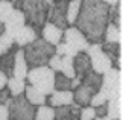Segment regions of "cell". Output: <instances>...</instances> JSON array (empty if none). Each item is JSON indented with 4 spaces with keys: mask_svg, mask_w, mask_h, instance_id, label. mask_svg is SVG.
<instances>
[{
    "mask_svg": "<svg viewBox=\"0 0 123 120\" xmlns=\"http://www.w3.org/2000/svg\"><path fill=\"white\" fill-rule=\"evenodd\" d=\"M62 43H65L67 46H70L72 49L76 52H85L90 43L87 41V38L84 37V33L74 26H68L67 29H64L62 32Z\"/></svg>",
    "mask_w": 123,
    "mask_h": 120,
    "instance_id": "9c48e42d",
    "label": "cell"
},
{
    "mask_svg": "<svg viewBox=\"0 0 123 120\" xmlns=\"http://www.w3.org/2000/svg\"><path fill=\"white\" fill-rule=\"evenodd\" d=\"M81 84L87 85V87L96 94V93L100 91V87H102V76L97 75V73H94V71L91 70V71H88V73L81 79Z\"/></svg>",
    "mask_w": 123,
    "mask_h": 120,
    "instance_id": "ffe728a7",
    "label": "cell"
},
{
    "mask_svg": "<svg viewBox=\"0 0 123 120\" xmlns=\"http://www.w3.org/2000/svg\"><path fill=\"white\" fill-rule=\"evenodd\" d=\"M53 90L56 91H72V79L62 75L61 71H55L53 76Z\"/></svg>",
    "mask_w": 123,
    "mask_h": 120,
    "instance_id": "7402d4cb",
    "label": "cell"
},
{
    "mask_svg": "<svg viewBox=\"0 0 123 120\" xmlns=\"http://www.w3.org/2000/svg\"><path fill=\"white\" fill-rule=\"evenodd\" d=\"M21 11L25 14L26 25L34 27L35 32L40 35L43 26L47 23L49 3L46 0H23Z\"/></svg>",
    "mask_w": 123,
    "mask_h": 120,
    "instance_id": "3957f363",
    "label": "cell"
},
{
    "mask_svg": "<svg viewBox=\"0 0 123 120\" xmlns=\"http://www.w3.org/2000/svg\"><path fill=\"white\" fill-rule=\"evenodd\" d=\"M14 11V6L9 0H0V23H5Z\"/></svg>",
    "mask_w": 123,
    "mask_h": 120,
    "instance_id": "83f0119b",
    "label": "cell"
},
{
    "mask_svg": "<svg viewBox=\"0 0 123 120\" xmlns=\"http://www.w3.org/2000/svg\"><path fill=\"white\" fill-rule=\"evenodd\" d=\"M14 46V41L12 38L6 35V33H3V35H0V55L6 53V52L11 49V47Z\"/></svg>",
    "mask_w": 123,
    "mask_h": 120,
    "instance_id": "f1b7e54d",
    "label": "cell"
},
{
    "mask_svg": "<svg viewBox=\"0 0 123 120\" xmlns=\"http://www.w3.org/2000/svg\"><path fill=\"white\" fill-rule=\"evenodd\" d=\"M120 120H122V119H120Z\"/></svg>",
    "mask_w": 123,
    "mask_h": 120,
    "instance_id": "7bdbcfd3",
    "label": "cell"
},
{
    "mask_svg": "<svg viewBox=\"0 0 123 120\" xmlns=\"http://www.w3.org/2000/svg\"><path fill=\"white\" fill-rule=\"evenodd\" d=\"M110 8L102 0H82L81 11L73 26L84 33L90 44H100L103 41V32L110 23Z\"/></svg>",
    "mask_w": 123,
    "mask_h": 120,
    "instance_id": "6da1fadb",
    "label": "cell"
},
{
    "mask_svg": "<svg viewBox=\"0 0 123 120\" xmlns=\"http://www.w3.org/2000/svg\"><path fill=\"white\" fill-rule=\"evenodd\" d=\"M29 69H27L25 55H23V49L18 47V50L15 52V59H14V67H12V76L17 79H26V75Z\"/></svg>",
    "mask_w": 123,
    "mask_h": 120,
    "instance_id": "2e32d148",
    "label": "cell"
},
{
    "mask_svg": "<svg viewBox=\"0 0 123 120\" xmlns=\"http://www.w3.org/2000/svg\"><path fill=\"white\" fill-rule=\"evenodd\" d=\"M23 96H25L26 100L31 105H34V107H41V105H46V102H47V96L43 94L40 90H37L35 87H32L29 84H26Z\"/></svg>",
    "mask_w": 123,
    "mask_h": 120,
    "instance_id": "ac0fdd59",
    "label": "cell"
},
{
    "mask_svg": "<svg viewBox=\"0 0 123 120\" xmlns=\"http://www.w3.org/2000/svg\"><path fill=\"white\" fill-rule=\"evenodd\" d=\"M73 67H74V75L79 79H82L88 71H91V61H90L87 52H78L73 56Z\"/></svg>",
    "mask_w": 123,
    "mask_h": 120,
    "instance_id": "4fadbf2b",
    "label": "cell"
},
{
    "mask_svg": "<svg viewBox=\"0 0 123 120\" xmlns=\"http://www.w3.org/2000/svg\"><path fill=\"white\" fill-rule=\"evenodd\" d=\"M79 85H81V79L74 76V78L72 79V91H73L74 88H76V87H79Z\"/></svg>",
    "mask_w": 123,
    "mask_h": 120,
    "instance_id": "d590c367",
    "label": "cell"
},
{
    "mask_svg": "<svg viewBox=\"0 0 123 120\" xmlns=\"http://www.w3.org/2000/svg\"><path fill=\"white\" fill-rule=\"evenodd\" d=\"M87 55L90 56V61H91V70L94 73L103 76L110 69H112V61L108 58V56L102 52V47L99 43H94V44H88L87 47Z\"/></svg>",
    "mask_w": 123,
    "mask_h": 120,
    "instance_id": "52a82bcc",
    "label": "cell"
},
{
    "mask_svg": "<svg viewBox=\"0 0 123 120\" xmlns=\"http://www.w3.org/2000/svg\"><path fill=\"white\" fill-rule=\"evenodd\" d=\"M61 73L65 75L67 78L73 79L74 76V67H73V58L72 56H61Z\"/></svg>",
    "mask_w": 123,
    "mask_h": 120,
    "instance_id": "484cf974",
    "label": "cell"
},
{
    "mask_svg": "<svg viewBox=\"0 0 123 120\" xmlns=\"http://www.w3.org/2000/svg\"><path fill=\"white\" fill-rule=\"evenodd\" d=\"M53 76H55L53 70H50L47 65H43L31 69L27 71L25 81H27V84L35 87L37 90H40L43 94L49 96L53 91Z\"/></svg>",
    "mask_w": 123,
    "mask_h": 120,
    "instance_id": "277c9868",
    "label": "cell"
},
{
    "mask_svg": "<svg viewBox=\"0 0 123 120\" xmlns=\"http://www.w3.org/2000/svg\"><path fill=\"white\" fill-rule=\"evenodd\" d=\"M110 23L119 26L122 29V2L110 8Z\"/></svg>",
    "mask_w": 123,
    "mask_h": 120,
    "instance_id": "4316f807",
    "label": "cell"
},
{
    "mask_svg": "<svg viewBox=\"0 0 123 120\" xmlns=\"http://www.w3.org/2000/svg\"><path fill=\"white\" fill-rule=\"evenodd\" d=\"M5 25V33L9 35L12 38V35L15 33L21 26L26 25V18H25V14H23L21 9H14L11 12V15L8 17V20L3 23Z\"/></svg>",
    "mask_w": 123,
    "mask_h": 120,
    "instance_id": "30bf717a",
    "label": "cell"
},
{
    "mask_svg": "<svg viewBox=\"0 0 123 120\" xmlns=\"http://www.w3.org/2000/svg\"><path fill=\"white\" fill-rule=\"evenodd\" d=\"M94 120H110V119H108V117H96Z\"/></svg>",
    "mask_w": 123,
    "mask_h": 120,
    "instance_id": "ab89813d",
    "label": "cell"
},
{
    "mask_svg": "<svg viewBox=\"0 0 123 120\" xmlns=\"http://www.w3.org/2000/svg\"><path fill=\"white\" fill-rule=\"evenodd\" d=\"M6 81H8V78L2 73V71H0V90H2L5 85H6Z\"/></svg>",
    "mask_w": 123,
    "mask_h": 120,
    "instance_id": "8d00e7d4",
    "label": "cell"
},
{
    "mask_svg": "<svg viewBox=\"0 0 123 120\" xmlns=\"http://www.w3.org/2000/svg\"><path fill=\"white\" fill-rule=\"evenodd\" d=\"M100 93L106 97V100L122 96V70L112 67L102 76Z\"/></svg>",
    "mask_w": 123,
    "mask_h": 120,
    "instance_id": "8992f818",
    "label": "cell"
},
{
    "mask_svg": "<svg viewBox=\"0 0 123 120\" xmlns=\"http://www.w3.org/2000/svg\"><path fill=\"white\" fill-rule=\"evenodd\" d=\"M34 120H55V111L49 105H41L35 108V119Z\"/></svg>",
    "mask_w": 123,
    "mask_h": 120,
    "instance_id": "d4e9b609",
    "label": "cell"
},
{
    "mask_svg": "<svg viewBox=\"0 0 123 120\" xmlns=\"http://www.w3.org/2000/svg\"><path fill=\"white\" fill-rule=\"evenodd\" d=\"M47 67H49L50 70H53V71H59L61 70V56L55 53L49 59V62H47Z\"/></svg>",
    "mask_w": 123,
    "mask_h": 120,
    "instance_id": "1f68e13d",
    "label": "cell"
},
{
    "mask_svg": "<svg viewBox=\"0 0 123 120\" xmlns=\"http://www.w3.org/2000/svg\"><path fill=\"white\" fill-rule=\"evenodd\" d=\"M47 23H52L59 29H67V0H53L49 3Z\"/></svg>",
    "mask_w": 123,
    "mask_h": 120,
    "instance_id": "ba28073f",
    "label": "cell"
},
{
    "mask_svg": "<svg viewBox=\"0 0 123 120\" xmlns=\"http://www.w3.org/2000/svg\"><path fill=\"white\" fill-rule=\"evenodd\" d=\"M11 93H9V90H8V87L6 85H5V87L0 90V105H5V107H6L8 105V102L9 100H11Z\"/></svg>",
    "mask_w": 123,
    "mask_h": 120,
    "instance_id": "d6a6232c",
    "label": "cell"
},
{
    "mask_svg": "<svg viewBox=\"0 0 123 120\" xmlns=\"http://www.w3.org/2000/svg\"><path fill=\"white\" fill-rule=\"evenodd\" d=\"M106 117L110 120L122 119V96H117L106 102Z\"/></svg>",
    "mask_w": 123,
    "mask_h": 120,
    "instance_id": "d6986e66",
    "label": "cell"
},
{
    "mask_svg": "<svg viewBox=\"0 0 123 120\" xmlns=\"http://www.w3.org/2000/svg\"><path fill=\"white\" fill-rule=\"evenodd\" d=\"M0 120H8V108L5 105H0Z\"/></svg>",
    "mask_w": 123,
    "mask_h": 120,
    "instance_id": "e575fe53",
    "label": "cell"
},
{
    "mask_svg": "<svg viewBox=\"0 0 123 120\" xmlns=\"http://www.w3.org/2000/svg\"><path fill=\"white\" fill-rule=\"evenodd\" d=\"M72 103H73V93L72 91H56V90H53L47 96V102H46V105H49L52 108L68 107Z\"/></svg>",
    "mask_w": 123,
    "mask_h": 120,
    "instance_id": "7c38bea8",
    "label": "cell"
},
{
    "mask_svg": "<svg viewBox=\"0 0 123 120\" xmlns=\"http://www.w3.org/2000/svg\"><path fill=\"white\" fill-rule=\"evenodd\" d=\"M81 3H82V0H70V2H67V23H68V26H73L74 21H76L79 11H81Z\"/></svg>",
    "mask_w": 123,
    "mask_h": 120,
    "instance_id": "cb8c5ba5",
    "label": "cell"
},
{
    "mask_svg": "<svg viewBox=\"0 0 123 120\" xmlns=\"http://www.w3.org/2000/svg\"><path fill=\"white\" fill-rule=\"evenodd\" d=\"M23 49V55H25L27 69H35V67H43L47 65V62L52 56L55 55V46L49 44L44 41L41 37H38L35 41L26 44Z\"/></svg>",
    "mask_w": 123,
    "mask_h": 120,
    "instance_id": "7a4b0ae2",
    "label": "cell"
},
{
    "mask_svg": "<svg viewBox=\"0 0 123 120\" xmlns=\"http://www.w3.org/2000/svg\"><path fill=\"white\" fill-rule=\"evenodd\" d=\"M108 102L106 97L103 96L100 91L96 94H93V97H91V102H90V107H93V108H96V107H100V105H105Z\"/></svg>",
    "mask_w": 123,
    "mask_h": 120,
    "instance_id": "4dcf8cb0",
    "label": "cell"
},
{
    "mask_svg": "<svg viewBox=\"0 0 123 120\" xmlns=\"http://www.w3.org/2000/svg\"><path fill=\"white\" fill-rule=\"evenodd\" d=\"M73 102L76 103V105H79V107H88L90 105V102H91V97H93V91L90 90L87 85H84V84H81L79 87H76L73 91Z\"/></svg>",
    "mask_w": 123,
    "mask_h": 120,
    "instance_id": "e0dca14e",
    "label": "cell"
},
{
    "mask_svg": "<svg viewBox=\"0 0 123 120\" xmlns=\"http://www.w3.org/2000/svg\"><path fill=\"white\" fill-rule=\"evenodd\" d=\"M67 2H70V0H67Z\"/></svg>",
    "mask_w": 123,
    "mask_h": 120,
    "instance_id": "b9f144b4",
    "label": "cell"
},
{
    "mask_svg": "<svg viewBox=\"0 0 123 120\" xmlns=\"http://www.w3.org/2000/svg\"><path fill=\"white\" fill-rule=\"evenodd\" d=\"M3 33H5V25L0 23V35H3Z\"/></svg>",
    "mask_w": 123,
    "mask_h": 120,
    "instance_id": "f35d334b",
    "label": "cell"
},
{
    "mask_svg": "<svg viewBox=\"0 0 123 120\" xmlns=\"http://www.w3.org/2000/svg\"><path fill=\"white\" fill-rule=\"evenodd\" d=\"M103 3H106V5H110V6H114V5H117L119 2H122V0H102Z\"/></svg>",
    "mask_w": 123,
    "mask_h": 120,
    "instance_id": "74e56055",
    "label": "cell"
},
{
    "mask_svg": "<svg viewBox=\"0 0 123 120\" xmlns=\"http://www.w3.org/2000/svg\"><path fill=\"white\" fill-rule=\"evenodd\" d=\"M94 114H96V117H106V103L94 108Z\"/></svg>",
    "mask_w": 123,
    "mask_h": 120,
    "instance_id": "836d02e7",
    "label": "cell"
},
{
    "mask_svg": "<svg viewBox=\"0 0 123 120\" xmlns=\"http://www.w3.org/2000/svg\"><path fill=\"white\" fill-rule=\"evenodd\" d=\"M38 37L40 35L35 32L34 27H31L29 25H25V26H21L20 29L12 35V41H14V44L18 46V47H25L26 44L35 41Z\"/></svg>",
    "mask_w": 123,
    "mask_h": 120,
    "instance_id": "8fae6325",
    "label": "cell"
},
{
    "mask_svg": "<svg viewBox=\"0 0 123 120\" xmlns=\"http://www.w3.org/2000/svg\"><path fill=\"white\" fill-rule=\"evenodd\" d=\"M46 2H47V3H50V2H53V0H46Z\"/></svg>",
    "mask_w": 123,
    "mask_h": 120,
    "instance_id": "60d3db41",
    "label": "cell"
},
{
    "mask_svg": "<svg viewBox=\"0 0 123 120\" xmlns=\"http://www.w3.org/2000/svg\"><path fill=\"white\" fill-rule=\"evenodd\" d=\"M18 50V46L14 44L6 53L0 55V71L6 76L11 78L12 76V67H14V59H15V52Z\"/></svg>",
    "mask_w": 123,
    "mask_h": 120,
    "instance_id": "9a60e30c",
    "label": "cell"
},
{
    "mask_svg": "<svg viewBox=\"0 0 123 120\" xmlns=\"http://www.w3.org/2000/svg\"><path fill=\"white\" fill-rule=\"evenodd\" d=\"M96 119V114H94V108L93 107H84L81 108V113H79V120H94Z\"/></svg>",
    "mask_w": 123,
    "mask_h": 120,
    "instance_id": "f546056e",
    "label": "cell"
},
{
    "mask_svg": "<svg viewBox=\"0 0 123 120\" xmlns=\"http://www.w3.org/2000/svg\"><path fill=\"white\" fill-rule=\"evenodd\" d=\"M62 32H64L62 29L56 27L55 25H52V23H46V25L43 26V29H41L40 37H41L44 41H47L49 44L58 46L59 43L62 41Z\"/></svg>",
    "mask_w": 123,
    "mask_h": 120,
    "instance_id": "5bb4252c",
    "label": "cell"
},
{
    "mask_svg": "<svg viewBox=\"0 0 123 120\" xmlns=\"http://www.w3.org/2000/svg\"><path fill=\"white\" fill-rule=\"evenodd\" d=\"M8 108V120H34L35 119V108L26 100L23 94L12 96L6 105Z\"/></svg>",
    "mask_w": 123,
    "mask_h": 120,
    "instance_id": "5b68a950",
    "label": "cell"
},
{
    "mask_svg": "<svg viewBox=\"0 0 123 120\" xmlns=\"http://www.w3.org/2000/svg\"><path fill=\"white\" fill-rule=\"evenodd\" d=\"M6 87L9 90V93H11V96H20V94L25 93L26 81L17 79V78H14V76H11V78H8V81H6Z\"/></svg>",
    "mask_w": 123,
    "mask_h": 120,
    "instance_id": "603a6c76",
    "label": "cell"
},
{
    "mask_svg": "<svg viewBox=\"0 0 123 120\" xmlns=\"http://www.w3.org/2000/svg\"><path fill=\"white\" fill-rule=\"evenodd\" d=\"M103 41L106 43H120L122 44V29L119 26L108 23L103 32Z\"/></svg>",
    "mask_w": 123,
    "mask_h": 120,
    "instance_id": "44dd1931",
    "label": "cell"
}]
</instances>
